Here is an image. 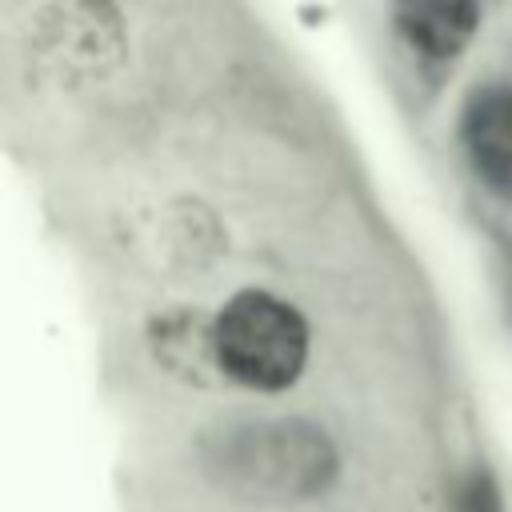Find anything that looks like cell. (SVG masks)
<instances>
[{
    "mask_svg": "<svg viewBox=\"0 0 512 512\" xmlns=\"http://www.w3.org/2000/svg\"><path fill=\"white\" fill-rule=\"evenodd\" d=\"M460 140L472 172L492 192L512 196V84L480 88L468 100L460 116Z\"/></svg>",
    "mask_w": 512,
    "mask_h": 512,
    "instance_id": "3",
    "label": "cell"
},
{
    "mask_svg": "<svg viewBox=\"0 0 512 512\" xmlns=\"http://www.w3.org/2000/svg\"><path fill=\"white\" fill-rule=\"evenodd\" d=\"M152 344H156V356L180 376L204 380L208 372H220V364H216V324L200 312L156 316Z\"/></svg>",
    "mask_w": 512,
    "mask_h": 512,
    "instance_id": "5",
    "label": "cell"
},
{
    "mask_svg": "<svg viewBox=\"0 0 512 512\" xmlns=\"http://www.w3.org/2000/svg\"><path fill=\"white\" fill-rule=\"evenodd\" d=\"M476 24H480V0H396L400 36L432 60L456 56L472 40Z\"/></svg>",
    "mask_w": 512,
    "mask_h": 512,
    "instance_id": "4",
    "label": "cell"
},
{
    "mask_svg": "<svg viewBox=\"0 0 512 512\" xmlns=\"http://www.w3.org/2000/svg\"><path fill=\"white\" fill-rule=\"evenodd\" d=\"M212 324L220 376L252 392H284L300 380L308 360V324L288 300L244 288L212 316Z\"/></svg>",
    "mask_w": 512,
    "mask_h": 512,
    "instance_id": "2",
    "label": "cell"
},
{
    "mask_svg": "<svg viewBox=\"0 0 512 512\" xmlns=\"http://www.w3.org/2000/svg\"><path fill=\"white\" fill-rule=\"evenodd\" d=\"M456 512H504L500 488L488 468H472L456 488Z\"/></svg>",
    "mask_w": 512,
    "mask_h": 512,
    "instance_id": "6",
    "label": "cell"
},
{
    "mask_svg": "<svg viewBox=\"0 0 512 512\" xmlns=\"http://www.w3.org/2000/svg\"><path fill=\"white\" fill-rule=\"evenodd\" d=\"M208 472L240 500H308L332 484L336 452L328 436L304 420H260L216 436Z\"/></svg>",
    "mask_w": 512,
    "mask_h": 512,
    "instance_id": "1",
    "label": "cell"
}]
</instances>
